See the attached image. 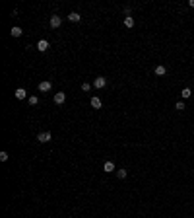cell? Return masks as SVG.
<instances>
[{"instance_id":"7a4b0ae2","label":"cell","mask_w":194,"mask_h":218,"mask_svg":"<svg viewBox=\"0 0 194 218\" xmlns=\"http://www.w3.org/2000/svg\"><path fill=\"white\" fill-rule=\"evenodd\" d=\"M51 138H53V134H51L49 131H45V132H39V134H37V140H39V142H49Z\"/></svg>"},{"instance_id":"4fadbf2b","label":"cell","mask_w":194,"mask_h":218,"mask_svg":"<svg viewBox=\"0 0 194 218\" xmlns=\"http://www.w3.org/2000/svg\"><path fill=\"white\" fill-rule=\"evenodd\" d=\"M124 25H126V27H132V25H134V18H132V16H126V18H124Z\"/></svg>"},{"instance_id":"277c9868","label":"cell","mask_w":194,"mask_h":218,"mask_svg":"<svg viewBox=\"0 0 194 218\" xmlns=\"http://www.w3.org/2000/svg\"><path fill=\"white\" fill-rule=\"evenodd\" d=\"M105 84H107V80H105L103 76H97V78H95V82H93V86L99 88V90H101V88H105Z\"/></svg>"},{"instance_id":"9c48e42d","label":"cell","mask_w":194,"mask_h":218,"mask_svg":"<svg viewBox=\"0 0 194 218\" xmlns=\"http://www.w3.org/2000/svg\"><path fill=\"white\" fill-rule=\"evenodd\" d=\"M89 103H91V107H93V109H101V99H99V98H91Z\"/></svg>"},{"instance_id":"30bf717a","label":"cell","mask_w":194,"mask_h":218,"mask_svg":"<svg viewBox=\"0 0 194 218\" xmlns=\"http://www.w3.org/2000/svg\"><path fill=\"white\" fill-rule=\"evenodd\" d=\"M68 20H70V22H80V20H82V16H80V14H78V12H72V14H70V16H68Z\"/></svg>"},{"instance_id":"ac0fdd59","label":"cell","mask_w":194,"mask_h":218,"mask_svg":"<svg viewBox=\"0 0 194 218\" xmlns=\"http://www.w3.org/2000/svg\"><path fill=\"white\" fill-rule=\"evenodd\" d=\"M0 160L6 162V160H8V152H0Z\"/></svg>"},{"instance_id":"5b68a950","label":"cell","mask_w":194,"mask_h":218,"mask_svg":"<svg viewBox=\"0 0 194 218\" xmlns=\"http://www.w3.org/2000/svg\"><path fill=\"white\" fill-rule=\"evenodd\" d=\"M51 88H53V84H51L49 80H43V82L39 84V92H49Z\"/></svg>"},{"instance_id":"5bb4252c","label":"cell","mask_w":194,"mask_h":218,"mask_svg":"<svg viewBox=\"0 0 194 218\" xmlns=\"http://www.w3.org/2000/svg\"><path fill=\"white\" fill-rule=\"evenodd\" d=\"M181 96H183L184 99H188L190 96H192V92H190V88H184V90H183V94H181Z\"/></svg>"},{"instance_id":"52a82bcc","label":"cell","mask_w":194,"mask_h":218,"mask_svg":"<svg viewBox=\"0 0 194 218\" xmlns=\"http://www.w3.org/2000/svg\"><path fill=\"white\" fill-rule=\"evenodd\" d=\"M103 169H105V173H111V171H115V164L109 160V162L103 164Z\"/></svg>"},{"instance_id":"8fae6325","label":"cell","mask_w":194,"mask_h":218,"mask_svg":"<svg viewBox=\"0 0 194 218\" xmlns=\"http://www.w3.org/2000/svg\"><path fill=\"white\" fill-rule=\"evenodd\" d=\"M10 33H12V37H22L23 31H22V27H18V25H16V27H12Z\"/></svg>"},{"instance_id":"7c38bea8","label":"cell","mask_w":194,"mask_h":218,"mask_svg":"<svg viewBox=\"0 0 194 218\" xmlns=\"http://www.w3.org/2000/svg\"><path fill=\"white\" fill-rule=\"evenodd\" d=\"M165 72H167V68H165V66H155V74H157V76H163V74H165Z\"/></svg>"},{"instance_id":"2e32d148","label":"cell","mask_w":194,"mask_h":218,"mask_svg":"<svg viewBox=\"0 0 194 218\" xmlns=\"http://www.w3.org/2000/svg\"><path fill=\"white\" fill-rule=\"evenodd\" d=\"M117 177H119V179H124V177H126V169H119V171H117Z\"/></svg>"},{"instance_id":"ffe728a7","label":"cell","mask_w":194,"mask_h":218,"mask_svg":"<svg viewBox=\"0 0 194 218\" xmlns=\"http://www.w3.org/2000/svg\"><path fill=\"white\" fill-rule=\"evenodd\" d=\"M188 4H190V6H192V8H194V0H190V2H188Z\"/></svg>"},{"instance_id":"d6986e66","label":"cell","mask_w":194,"mask_h":218,"mask_svg":"<svg viewBox=\"0 0 194 218\" xmlns=\"http://www.w3.org/2000/svg\"><path fill=\"white\" fill-rule=\"evenodd\" d=\"M89 88H91V86H89L87 82H84V84H82V90H84V92H89Z\"/></svg>"},{"instance_id":"3957f363","label":"cell","mask_w":194,"mask_h":218,"mask_svg":"<svg viewBox=\"0 0 194 218\" xmlns=\"http://www.w3.org/2000/svg\"><path fill=\"white\" fill-rule=\"evenodd\" d=\"M60 23H62V18H60V16H51V27H53V29L60 27Z\"/></svg>"},{"instance_id":"8992f818","label":"cell","mask_w":194,"mask_h":218,"mask_svg":"<svg viewBox=\"0 0 194 218\" xmlns=\"http://www.w3.org/2000/svg\"><path fill=\"white\" fill-rule=\"evenodd\" d=\"M37 49H39L41 53H45V51L49 49V41H47V39H41V41L37 43Z\"/></svg>"},{"instance_id":"e0dca14e","label":"cell","mask_w":194,"mask_h":218,"mask_svg":"<svg viewBox=\"0 0 194 218\" xmlns=\"http://www.w3.org/2000/svg\"><path fill=\"white\" fill-rule=\"evenodd\" d=\"M175 107H177V111H183V109H184V103H183V101H177V105H175Z\"/></svg>"},{"instance_id":"6da1fadb","label":"cell","mask_w":194,"mask_h":218,"mask_svg":"<svg viewBox=\"0 0 194 218\" xmlns=\"http://www.w3.org/2000/svg\"><path fill=\"white\" fill-rule=\"evenodd\" d=\"M54 103H56V105H62V103H64L66 101V94L64 92H58V94H54Z\"/></svg>"},{"instance_id":"ba28073f","label":"cell","mask_w":194,"mask_h":218,"mask_svg":"<svg viewBox=\"0 0 194 218\" xmlns=\"http://www.w3.org/2000/svg\"><path fill=\"white\" fill-rule=\"evenodd\" d=\"M16 98L18 99H25L27 98V92H25L23 88H18V90H16Z\"/></svg>"},{"instance_id":"9a60e30c","label":"cell","mask_w":194,"mask_h":218,"mask_svg":"<svg viewBox=\"0 0 194 218\" xmlns=\"http://www.w3.org/2000/svg\"><path fill=\"white\" fill-rule=\"evenodd\" d=\"M37 103H39V98H37V96H31V98H29V105H37Z\"/></svg>"}]
</instances>
